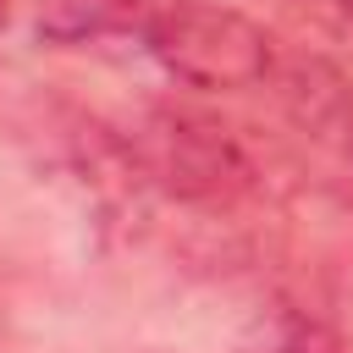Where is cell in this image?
<instances>
[{"mask_svg":"<svg viewBox=\"0 0 353 353\" xmlns=\"http://www.w3.org/2000/svg\"><path fill=\"white\" fill-rule=\"evenodd\" d=\"M138 39L165 77L204 94H237L254 83H270L276 72L270 33L248 11L215 6V0H149Z\"/></svg>","mask_w":353,"mask_h":353,"instance_id":"1","label":"cell"},{"mask_svg":"<svg viewBox=\"0 0 353 353\" xmlns=\"http://www.w3.org/2000/svg\"><path fill=\"white\" fill-rule=\"evenodd\" d=\"M149 188L182 204H232L254 188V165L226 127L193 110H149L132 138Z\"/></svg>","mask_w":353,"mask_h":353,"instance_id":"2","label":"cell"},{"mask_svg":"<svg viewBox=\"0 0 353 353\" xmlns=\"http://www.w3.org/2000/svg\"><path fill=\"white\" fill-rule=\"evenodd\" d=\"M281 110L303 138L331 149L342 165H353V77L325 55H292L270 72Z\"/></svg>","mask_w":353,"mask_h":353,"instance_id":"3","label":"cell"},{"mask_svg":"<svg viewBox=\"0 0 353 353\" xmlns=\"http://www.w3.org/2000/svg\"><path fill=\"white\" fill-rule=\"evenodd\" d=\"M237 353H347V342L314 303L281 292V298L259 303V314H254Z\"/></svg>","mask_w":353,"mask_h":353,"instance_id":"4","label":"cell"},{"mask_svg":"<svg viewBox=\"0 0 353 353\" xmlns=\"http://www.w3.org/2000/svg\"><path fill=\"white\" fill-rule=\"evenodd\" d=\"M149 0H33V28L50 44H99L143 28Z\"/></svg>","mask_w":353,"mask_h":353,"instance_id":"5","label":"cell"},{"mask_svg":"<svg viewBox=\"0 0 353 353\" xmlns=\"http://www.w3.org/2000/svg\"><path fill=\"white\" fill-rule=\"evenodd\" d=\"M6 22H11V0H0V28H6Z\"/></svg>","mask_w":353,"mask_h":353,"instance_id":"6","label":"cell"}]
</instances>
